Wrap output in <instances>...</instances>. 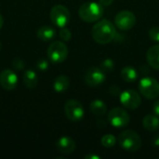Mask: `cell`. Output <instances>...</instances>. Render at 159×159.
Returning <instances> with one entry per match:
<instances>
[{"mask_svg": "<svg viewBox=\"0 0 159 159\" xmlns=\"http://www.w3.org/2000/svg\"><path fill=\"white\" fill-rule=\"evenodd\" d=\"M116 34V26L112 21L106 19L99 20L91 30V35L95 42L101 45H105L114 40Z\"/></svg>", "mask_w": 159, "mask_h": 159, "instance_id": "6da1fadb", "label": "cell"}, {"mask_svg": "<svg viewBox=\"0 0 159 159\" xmlns=\"http://www.w3.org/2000/svg\"><path fill=\"white\" fill-rule=\"evenodd\" d=\"M103 6L97 2L84 3L78 10L79 17L86 22H95L103 15Z\"/></svg>", "mask_w": 159, "mask_h": 159, "instance_id": "7a4b0ae2", "label": "cell"}, {"mask_svg": "<svg viewBox=\"0 0 159 159\" xmlns=\"http://www.w3.org/2000/svg\"><path fill=\"white\" fill-rule=\"evenodd\" d=\"M119 145L128 152H136L142 147V139L140 135L130 129L122 131L118 135Z\"/></svg>", "mask_w": 159, "mask_h": 159, "instance_id": "3957f363", "label": "cell"}, {"mask_svg": "<svg viewBox=\"0 0 159 159\" xmlns=\"http://www.w3.org/2000/svg\"><path fill=\"white\" fill-rule=\"evenodd\" d=\"M141 94L148 100H156L159 97V82L151 76H145L139 82Z\"/></svg>", "mask_w": 159, "mask_h": 159, "instance_id": "277c9868", "label": "cell"}, {"mask_svg": "<svg viewBox=\"0 0 159 159\" xmlns=\"http://www.w3.org/2000/svg\"><path fill=\"white\" fill-rule=\"evenodd\" d=\"M68 56L67 46L62 41H53L48 48V57L52 63H61Z\"/></svg>", "mask_w": 159, "mask_h": 159, "instance_id": "5b68a950", "label": "cell"}, {"mask_svg": "<svg viewBox=\"0 0 159 159\" xmlns=\"http://www.w3.org/2000/svg\"><path fill=\"white\" fill-rule=\"evenodd\" d=\"M50 20L52 23L60 28L65 27L71 19V14L69 9L62 5H55L50 9L49 13Z\"/></svg>", "mask_w": 159, "mask_h": 159, "instance_id": "8992f818", "label": "cell"}, {"mask_svg": "<svg viewBox=\"0 0 159 159\" xmlns=\"http://www.w3.org/2000/svg\"><path fill=\"white\" fill-rule=\"evenodd\" d=\"M108 121L115 128H125L129 125L130 116L125 109L115 107L108 113Z\"/></svg>", "mask_w": 159, "mask_h": 159, "instance_id": "52a82bcc", "label": "cell"}, {"mask_svg": "<svg viewBox=\"0 0 159 159\" xmlns=\"http://www.w3.org/2000/svg\"><path fill=\"white\" fill-rule=\"evenodd\" d=\"M64 113L66 117L73 122L80 121L85 115V110L80 102L71 99L64 105Z\"/></svg>", "mask_w": 159, "mask_h": 159, "instance_id": "ba28073f", "label": "cell"}, {"mask_svg": "<svg viewBox=\"0 0 159 159\" xmlns=\"http://www.w3.org/2000/svg\"><path fill=\"white\" fill-rule=\"evenodd\" d=\"M137 19L133 12L129 10H121L115 17V25L121 31H128L134 27Z\"/></svg>", "mask_w": 159, "mask_h": 159, "instance_id": "9c48e42d", "label": "cell"}, {"mask_svg": "<svg viewBox=\"0 0 159 159\" xmlns=\"http://www.w3.org/2000/svg\"><path fill=\"white\" fill-rule=\"evenodd\" d=\"M121 104L129 110L138 109L142 103V98L140 94L134 89H126L119 95Z\"/></svg>", "mask_w": 159, "mask_h": 159, "instance_id": "30bf717a", "label": "cell"}, {"mask_svg": "<svg viewBox=\"0 0 159 159\" xmlns=\"http://www.w3.org/2000/svg\"><path fill=\"white\" fill-rule=\"evenodd\" d=\"M105 78H106L105 72H103L101 68L95 66L89 68L84 76V80L86 84L93 88L101 86L105 81Z\"/></svg>", "mask_w": 159, "mask_h": 159, "instance_id": "8fae6325", "label": "cell"}, {"mask_svg": "<svg viewBox=\"0 0 159 159\" xmlns=\"http://www.w3.org/2000/svg\"><path fill=\"white\" fill-rule=\"evenodd\" d=\"M0 85L6 90H13L18 85V76L11 69H4L0 72Z\"/></svg>", "mask_w": 159, "mask_h": 159, "instance_id": "7c38bea8", "label": "cell"}, {"mask_svg": "<svg viewBox=\"0 0 159 159\" xmlns=\"http://www.w3.org/2000/svg\"><path fill=\"white\" fill-rule=\"evenodd\" d=\"M56 147L58 151L61 152V154L70 155L75 151L76 144L75 142L69 136H62L57 141Z\"/></svg>", "mask_w": 159, "mask_h": 159, "instance_id": "4fadbf2b", "label": "cell"}, {"mask_svg": "<svg viewBox=\"0 0 159 159\" xmlns=\"http://www.w3.org/2000/svg\"><path fill=\"white\" fill-rule=\"evenodd\" d=\"M146 59L148 63L155 70H159V44L151 47L147 53Z\"/></svg>", "mask_w": 159, "mask_h": 159, "instance_id": "5bb4252c", "label": "cell"}, {"mask_svg": "<svg viewBox=\"0 0 159 159\" xmlns=\"http://www.w3.org/2000/svg\"><path fill=\"white\" fill-rule=\"evenodd\" d=\"M143 128L148 131H157L159 129V116L155 114H149L143 120Z\"/></svg>", "mask_w": 159, "mask_h": 159, "instance_id": "9a60e30c", "label": "cell"}, {"mask_svg": "<svg viewBox=\"0 0 159 159\" xmlns=\"http://www.w3.org/2000/svg\"><path fill=\"white\" fill-rule=\"evenodd\" d=\"M69 86H70V80L68 76L64 75H58L53 82V89L57 93H63L68 89Z\"/></svg>", "mask_w": 159, "mask_h": 159, "instance_id": "2e32d148", "label": "cell"}, {"mask_svg": "<svg viewBox=\"0 0 159 159\" xmlns=\"http://www.w3.org/2000/svg\"><path fill=\"white\" fill-rule=\"evenodd\" d=\"M36 35L41 41L48 42L54 39L56 36V30L50 26H42L37 30Z\"/></svg>", "mask_w": 159, "mask_h": 159, "instance_id": "e0dca14e", "label": "cell"}, {"mask_svg": "<svg viewBox=\"0 0 159 159\" xmlns=\"http://www.w3.org/2000/svg\"><path fill=\"white\" fill-rule=\"evenodd\" d=\"M90 111L92 112L93 115L97 116H102L106 114L107 112V105L106 103L99 99H96L90 102Z\"/></svg>", "mask_w": 159, "mask_h": 159, "instance_id": "ac0fdd59", "label": "cell"}, {"mask_svg": "<svg viewBox=\"0 0 159 159\" xmlns=\"http://www.w3.org/2000/svg\"><path fill=\"white\" fill-rule=\"evenodd\" d=\"M22 79L25 87L28 89H34L37 86V82H38L37 75L33 69L26 70L23 74Z\"/></svg>", "mask_w": 159, "mask_h": 159, "instance_id": "d6986e66", "label": "cell"}, {"mask_svg": "<svg viewBox=\"0 0 159 159\" xmlns=\"http://www.w3.org/2000/svg\"><path fill=\"white\" fill-rule=\"evenodd\" d=\"M121 77L124 81L126 82H129V83H131V82H134L138 79L139 77V74H138V71L134 68V67H131V66H126L124 67L122 70H121Z\"/></svg>", "mask_w": 159, "mask_h": 159, "instance_id": "ffe728a7", "label": "cell"}, {"mask_svg": "<svg viewBox=\"0 0 159 159\" xmlns=\"http://www.w3.org/2000/svg\"><path fill=\"white\" fill-rule=\"evenodd\" d=\"M116 143V139L113 134H105L101 139L102 145L106 148H111V147L115 146Z\"/></svg>", "mask_w": 159, "mask_h": 159, "instance_id": "44dd1931", "label": "cell"}, {"mask_svg": "<svg viewBox=\"0 0 159 159\" xmlns=\"http://www.w3.org/2000/svg\"><path fill=\"white\" fill-rule=\"evenodd\" d=\"M114 68H115V62L112 59H105L104 61H102L101 64V69L105 73L112 72Z\"/></svg>", "mask_w": 159, "mask_h": 159, "instance_id": "7402d4cb", "label": "cell"}, {"mask_svg": "<svg viewBox=\"0 0 159 159\" xmlns=\"http://www.w3.org/2000/svg\"><path fill=\"white\" fill-rule=\"evenodd\" d=\"M59 35H60V38L62 40V41H70L71 38H72V33L69 29H67L66 27H62L61 28V31L59 33Z\"/></svg>", "mask_w": 159, "mask_h": 159, "instance_id": "603a6c76", "label": "cell"}, {"mask_svg": "<svg viewBox=\"0 0 159 159\" xmlns=\"http://www.w3.org/2000/svg\"><path fill=\"white\" fill-rule=\"evenodd\" d=\"M148 34L152 41L159 43V26H154V27L150 28Z\"/></svg>", "mask_w": 159, "mask_h": 159, "instance_id": "cb8c5ba5", "label": "cell"}, {"mask_svg": "<svg viewBox=\"0 0 159 159\" xmlns=\"http://www.w3.org/2000/svg\"><path fill=\"white\" fill-rule=\"evenodd\" d=\"M12 65L14 67V69L18 70V71H20V70H23L24 67H25V63L24 61L20 59V58H15L12 61Z\"/></svg>", "mask_w": 159, "mask_h": 159, "instance_id": "d4e9b609", "label": "cell"}, {"mask_svg": "<svg viewBox=\"0 0 159 159\" xmlns=\"http://www.w3.org/2000/svg\"><path fill=\"white\" fill-rule=\"evenodd\" d=\"M36 67L38 68V70L45 72L48 69V61L45 59H40L37 62H36Z\"/></svg>", "mask_w": 159, "mask_h": 159, "instance_id": "484cf974", "label": "cell"}, {"mask_svg": "<svg viewBox=\"0 0 159 159\" xmlns=\"http://www.w3.org/2000/svg\"><path fill=\"white\" fill-rule=\"evenodd\" d=\"M110 93H111L112 95H118V94L120 95L121 91H120L119 87H117V86H116V85L112 86V87L110 88Z\"/></svg>", "mask_w": 159, "mask_h": 159, "instance_id": "4316f807", "label": "cell"}, {"mask_svg": "<svg viewBox=\"0 0 159 159\" xmlns=\"http://www.w3.org/2000/svg\"><path fill=\"white\" fill-rule=\"evenodd\" d=\"M151 143L154 147H157L159 148V134L155 135L153 138H152V141H151Z\"/></svg>", "mask_w": 159, "mask_h": 159, "instance_id": "83f0119b", "label": "cell"}, {"mask_svg": "<svg viewBox=\"0 0 159 159\" xmlns=\"http://www.w3.org/2000/svg\"><path fill=\"white\" fill-rule=\"evenodd\" d=\"M153 112H154L155 115H157V116H159V100L154 103V105H153Z\"/></svg>", "mask_w": 159, "mask_h": 159, "instance_id": "f1b7e54d", "label": "cell"}, {"mask_svg": "<svg viewBox=\"0 0 159 159\" xmlns=\"http://www.w3.org/2000/svg\"><path fill=\"white\" fill-rule=\"evenodd\" d=\"M114 2V0H100V4L102 5L103 7H108L110 5H112Z\"/></svg>", "mask_w": 159, "mask_h": 159, "instance_id": "f546056e", "label": "cell"}, {"mask_svg": "<svg viewBox=\"0 0 159 159\" xmlns=\"http://www.w3.org/2000/svg\"><path fill=\"white\" fill-rule=\"evenodd\" d=\"M85 159H101V157L96 156V155H91V154H89V155H88V156L85 157Z\"/></svg>", "mask_w": 159, "mask_h": 159, "instance_id": "4dcf8cb0", "label": "cell"}, {"mask_svg": "<svg viewBox=\"0 0 159 159\" xmlns=\"http://www.w3.org/2000/svg\"><path fill=\"white\" fill-rule=\"evenodd\" d=\"M3 23H4V20H3L2 15L0 14V29H1V28H2V26H3Z\"/></svg>", "mask_w": 159, "mask_h": 159, "instance_id": "1f68e13d", "label": "cell"}, {"mask_svg": "<svg viewBox=\"0 0 159 159\" xmlns=\"http://www.w3.org/2000/svg\"><path fill=\"white\" fill-rule=\"evenodd\" d=\"M1 46H2V45H1V42H0V49H1Z\"/></svg>", "mask_w": 159, "mask_h": 159, "instance_id": "d6a6232c", "label": "cell"}]
</instances>
